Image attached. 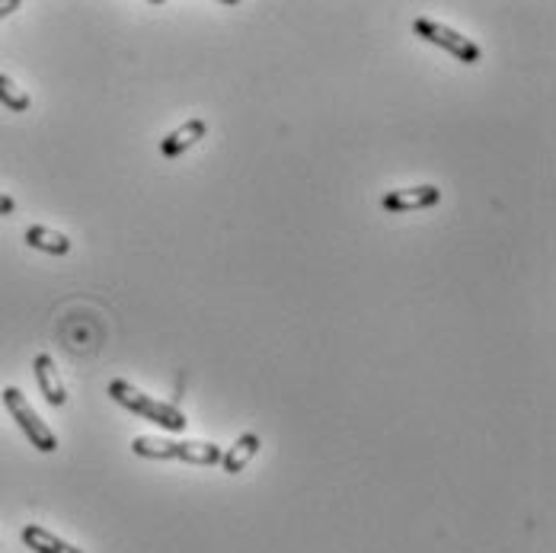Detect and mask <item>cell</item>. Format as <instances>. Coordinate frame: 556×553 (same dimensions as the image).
<instances>
[{
	"label": "cell",
	"mask_w": 556,
	"mask_h": 553,
	"mask_svg": "<svg viewBox=\"0 0 556 553\" xmlns=\"http://www.w3.org/2000/svg\"><path fill=\"white\" fill-rule=\"evenodd\" d=\"M23 544L29 550H36V553H84V550H77L74 544L61 541L58 534H52L42 525H26L23 528Z\"/></svg>",
	"instance_id": "cell-10"
},
{
	"label": "cell",
	"mask_w": 556,
	"mask_h": 553,
	"mask_svg": "<svg viewBox=\"0 0 556 553\" xmlns=\"http://www.w3.org/2000/svg\"><path fill=\"white\" fill-rule=\"evenodd\" d=\"M26 243L32 250L48 253V256H68L71 253V237L61 231H52V227H45V224H32L26 231Z\"/></svg>",
	"instance_id": "cell-8"
},
{
	"label": "cell",
	"mask_w": 556,
	"mask_h": 553,
	"mask_svg": "<svg viewBox=\"0 0 556 553\" xmlns=\"http://www.w3.org/2000/svg\"><path fill=\"white\" fill-rule=\"evenodd\" d=\"M438 202H441V189L432 183L384 192V199H381L384 211H422V208H435Z\"/></svg>",
	"instance_id": "cell-4"
},
{
	"label": "cell",
	"mask_w": 556,
	"mask_h": 553,
	"mask_svg": "<svg viewBox=\"0 0 556 553\" xmlns=\"http://www.w3.org/2000/svg\"><path fill=\"white\" fill-rule=\"evenodd\" d=\"M109 397L116 400L119 406H125L128 413H138L147 422H157V426L167 429V432H183L189 426L186 413L179 410L176 403H167V400H157L151 394H144V390H138L132 381H125V378L109 381Z\"/></svg>",
	"instance_id": "cell-1"
},
{
	"label": "cell",
	"mask_w": 556,
	"mask_h": 553,
	"mask_svg": "<svg viewBox=\"0 0 556 553\" xmlns=\"http://www.w3.org/2000/svg\"><path fill=\"white\" fill-rule=\"evenodd\" d=\"M32 371H36V384L42 390V397L52 403V406H64L68 403V390L61 384V374L55 368V359L52 355H36V362H32Z\"/></svg>",
	"instance_id": "cell-6"
},
{
	"label": "cell",
	"mask_w": 556,
	"mask_h": 553,
	"mask_svg": "<svg viewBox=\"0 0 556 553\" xmlns=\"http://www.w3.org/2000/svg\"><path fill=\"white\" fill-rule=\"evenodd\" d=\"M0 103H4L10 112H26L32 106L29 93L16 87V80L7 77V74H0Z\"/></svg>",
	"instance_id": "cell-11"
},
{
	"label": "cell",
	"mask_w": 556,
	"mask_h": 553,
	"mask_svg": "<svg viewBox=\"0 0 556 553\" xmlns=\"http://www.w3.org/2000/svg\"><path fill=\"white\" fill-rule=\"evenodd\" d=\"M13 211H16V202L7 192H0V215H13Z\"/></svg>",
	"instance_id": "cell-13"
},
{
	"label": "cell",
	"mask_w": 556,
	"mask_h": 553,
	"mask_svg": "<svg viewBox=\"0 0 556 553\" xmlns=\"http://www.w3.org/2000/svg\"><path fill=\"white\" fill-rule=\"evenodd\" d=\"M413 32L419 39L425 42H432L438 48H445V52H451L457 61H464V64H477L480 61V45L461 36L457 29L445 26V23H438V20H425V16H419V20L413 23Z\"/></svg>",
	"instance_id": "cell-3"
},
{
	"label": "cell",
	"mask_w": 556,
	"mask_h": 553,
	"mask_svg": "<svg viewBox=\"0 0 556 553\" xmlns=\"http://www.w3.org/2000/svg\"><path fill=\"white\" fill-rule=\"evenodd\" d=\"M205 135H208V122L195 116V119L183 122L176 132H170L167 138L160 141V154L163 157H179V154H186L189 148H195V144H199Z\"/></svg>",
	"instance_id": "cell-5"
},
{
	"label": "cell",
	"mask_w": 556,
	"mask_h": 553,
	"mask_svg": "<svg viewBox=\"0 0 556 553\" xmlns=\"http://www.w3.org/2000/svg\"><path fill=\"white\" fill-rule=\"evenodd\" d=\"M16 10H20V0H0V20H7Z\"/></svg>",
	"instance_id": "cell-12"
},
{
	"label": "cell",
	"mask_w": 556,
	"mask_h": 553,
	"mask_svg": "<svg viewBox=\"0 0 556 553\" xmlns=\"http://www.w3.org/2000/svg\"><path fill=\"white\" fill-rule=\"evenodd\" d=\"M221 458H224V451L215 442H195V438H189V442L173 445V461H183L192 467H215L221 464Z\"/></svg>",
	"instance_id": "cell-7"
},
{
	"label": "cell",
	"mask_w": 556,
	"mask_h": 553,
	"mask_svg": "<svg viewBox=\"0 0 556 553\" xmlns=\"http://www.w3.org/2000/svg\"><path fill=\"white\" fill-rule=\"evenodd\" d=\"M4 406L10 410V416L16 419V426L23 429V435L32 442V448H39L42 454H52V451H58V435L52 432L42 422V416L32 410L29 406V400H26V394L20 387H4Z\"/></svg>",
	"instance_id": "cell-2"
},
{
	"label": "cell",
	"mask_w": 556,
	"mask_h": 553,
	"mask_svg": "<svg viewBox=\"0 0 556 553\" xmlns=\"http://www.w3.org/2000/svg\"><path fill=\"white\" fill-rule=\"evenodd\" d=\"M259 445H263V442H259V435H256V432L240 435L237 442L224 451V458H221V464H224L227 474H240V470L247 467V464L256 458V454H259Z\"/></svg>",
	"instance_id": "cell-9"
}]
</instances>
